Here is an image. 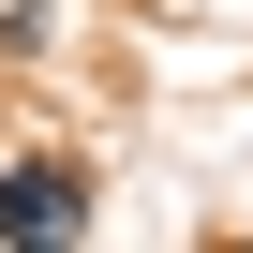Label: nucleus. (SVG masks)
<instances>
[{
  "label": "nucleus",
  "instance_id": "1",
  "mask_svg": "<svg viewBox=\"0 0 253 253\" xmlns=\"http://www.w3.org/2000/svg\"><path fill=\"white\" fill-rule=\"evenodd\" d=\"M0 238H89V164H0Z\"/></svg>",
  "mask_w": 253,
  "mask_h": 253
}]
</instances>
